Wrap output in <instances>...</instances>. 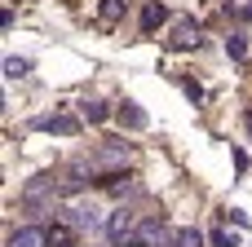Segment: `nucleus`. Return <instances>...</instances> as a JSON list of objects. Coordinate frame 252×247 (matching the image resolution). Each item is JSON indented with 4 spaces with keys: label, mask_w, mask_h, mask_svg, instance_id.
Instances as JSON below:
<instances>
[{
    "label": "nucleus",
    "mask_w": 252,
    "mask_h": 247,
    "mask_svg": "<svg viewBox=\"0 0 252 247\" xmlns=\"http://www.w3.org/2000/svg\"><path fill=\"white\" fill-rule=\"evenodd\" d=\"M66 221H71L75 230H102L111 217H102L97 203H75V208H66Z\"/></svg>",
    "instance_id": "f257e3e1"
},
{
    "label": "nucleus",
    "mask_w": 252,
    "mask_h": 247,
    "mask_svg": "<svg viewBox=\"0 0 252 247\" xmlns=\"http://www.w3.org/2000/svg\"><path fill=\"white\" fill-rule=\"evenodd\" d=\"M133 230H137L133 208H115V212H111V221H106V234H111L115 243H124V239H133Z\"/></svg>",
    "instance_id": "f03ea898"
},
{
    "label": "nucleus",
    "mask_w": 252,
    "mask_h": 247,
    "mask_svg": "<svg viewBox=\"0 0 252 247\" xmlns=\"http://www.w3.org/2000/svg\"><path fill=\"white\" fill-rule=\"evenodd\" d=\"M44 243L49 247H80V230L71 221H53V225H44Z\"/></svg>",
    "instance_id": "7ed1b4c3"
},
{
    "label": "nucleus",
    "mask_w": 252,
    "mask_h": 247,
    "mask_svg": "<svg viewBox=\"0 0 252 247\" xmlns=\"http://www.w3.org/2000/svg\"><path fill=\"white\" fill-rule=\"evenodd\" d=\"M4 247H49V243H44V230H40V225H22V230L9 234Z\"/></svg>",
    "instance_id": "20e7f679"
},
{
    "label": "nucleus",
    "mask_w": 252,
    "mask_h": 247,
    "mask_svg": "<svg viewBox=\"0 0 252 247\" xmlns=\"http://www.w3.org/2000/svg\"><path fill=\"white\" fill-rule=\"evenodd\" d=\"M137 239H146V243H164V239H168V243H173V230H168L164 221H142V225H137Z\"/></svg>",
    "instance_id": "39448f33"
},
{
    "label": "nucleus",
    "mask_w": 252,
    "mask_h": 247,
    "mask_svg": "<svg viewBox=\"0 0 252 247\" xmlns=\"http://www.w3.org/2000/svg\"><path fill=\"white\" fill-rule=\"evenodd\" d=\"M40 128H49V133H62V137H71V133L80 128V119H75V115H53V119H40Z\"/></svg>",
    "instance_id": "423d86ee"
},
{
    "label": "nucleus",
    "mask_w": 252,
    "mask_h": 247,
    "mask_svg": "<svg viewBox=\"0 0 252 247\" xmlns=\"http://www.w3.org/2000/svg\"><path fill=\"white\" fill-rule=\"evenodd\" d=\"M173 247H204V234L195 225H182V230H173Z\"/></svg>",
    "instance_id": "0eeeda50"
},
{
    "label": "nucleus",
    "mask_w": 252,
    "mask_h": 247,
    "mask_svg": "<svg viewBox=\"0 0 252 247\" xmlns=\"http://www.w3.org/2000/svg\"><path fill=\"white\" fill-rule=\"evenodd\" d=\"M164 18H168V9H164V4H146V13H142V31L151 35V31H155Z\"/></svg>",
    "instance_id": "6e6552de"
},
{
    "label": "nucleus",
    "mask_w": 252,
    "mask_h": 247,
    "mask_svg": "<svg viewBox=\"0 0 252 247\" xmlns=\"http://www.w3.org/2000/svg\"><path fill=\"white\" fill-rule=\"evenodd\" d=\"M177 44H182V49H190V44H199V27H195L190 18H182V22H177Z\"/></svg>",
    "instance_id": "1a4fd4ad"
},
{
    "label": "nucleus",
    "mask_w": 252,
    "mask_h": 247,
    "mask_svg": "<svg viewBox=\"0 0 252 247\" xmlns=\"http://www.w3.org/2000/svg\"><path fill=\"white\" fill-rule=\"evenodd\" d=\"M120 124H128V128H146V115H142L133 102H124V106H120Z\"/></svg>",
    "instance_id": "9d476101"
},
{
    "label": "nucleus",
    "mask_w": 252,
    "mask_h": 247,
    "mask_svg": "<svg viewBox=\"0 0 252 247\" xmlns=\"http://www.w3.org/2000/svg\"><path fill=\"white\" fill-rule=\"evenodd\" d=\"M120 13H124V0H106V4H102V13H97V22H102V27H115V22H120Z\"/></svg>",
    "instance_id": "9b49d317"
},
{
    "label": "nucleus",
    "mask_w": 252,
    "mask_h": 247,
    "mask_svg": "<svg viewBox=\"0 0 252 247\" xmlns=\"http://www.w3.org/2000/svg\"><path fill=\"white\" fill-rule=\"evenodd\" d=\"M80 115H84L89 124H102L111 110H106V102H84V106H80Z\"/></svg>",
    "instance_id": "f8f14e48"
},
{
    "label": "nucleus",
    "mask_w": 252,
    "mask_h": 247,
    "mask_svg": "<svg viewBox=\"0 0 252 247\" xmlns=\"http://www.w3.org/2000/svg\"><path fill=\"white\" fill-rule=\"evenodd\" d=\"M27 71H31V62H27V57H4V75H9V80H22Z\"/></svg>",
    "instance_id": "ddd939ff"
},
{
    "label": "nucleus",
    "mask_w": 252,
    "mask_h": 247,
    "mask_svg": "<svg viewBox=\"0 0 252 247\" xmlns=\"http://www.w3.org/2000/svg\"><path fill=\"white\" fill-rule=\"evenodd\" d=\"M226 53H230V57H244V53H248L244 35H226Z\"/></svg>",
    "instance_id": "4468645a"
},
{
    "label": "nucleus",
    "mask_w": 252,
    "mask_h": 247,
    "mask_svg": "<svg viewBox=\"0 0 252 247\" xmlns=\"http://www.w3.org/2000/svg\"><path fill=\"white\" fill-rule=\"evenodd\" d=\"M208 239H213V247H239V239H235V234H226V230H213Z\"/></svg>",
    "instance_id": "2eb2a0df"
},
{
    "label": "nucleus",
    "mask_w": 252,
    "mask_h": 247,
    "mask_svg": "<svg viewBox=\"0 0 252 247\" xmlns=\"http://www.w3.org/2000/svg\"><path fill=\"white\" fill-rule=\"evenodd\" d=\"M97 164H124V150H97Z\"/></svg>",
    "instance_id": "dca6fc26"
},
{
    "label": "nucleus",
    "mask_w": 252,
    "mask_h": 247,
    "mask_svg": "<svg viewBox=\"0 0 252 247\" xmlns=\"http://www.w3.org/2000/svg\"><path fill=\"white\" fill-rule=\"evenodd\" d=\"M115 247H151L146 239H124V243H115Z\"/></svg>",
    "instance_id": "f3484780"
},
{
    "label": "nucleus",
    "mask_w": 252,
    "mask_h": 247,
    "mask_svg": "<svg viewBox=\"0 0 252 247\" xmlns=\"http://www.w3.org/2000/svg\"><path fill=\"white\" fill-rule=\"evenodd\" d=\"M244 124H248V133H252V110H248V115H244Z\"/></svg>",
    "instance_id": "a211bd4d"
}]
</instances>
